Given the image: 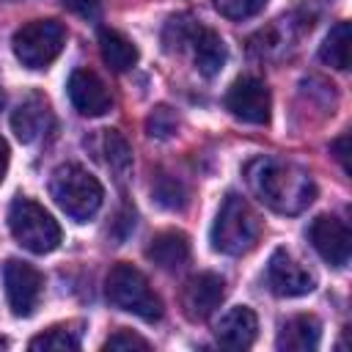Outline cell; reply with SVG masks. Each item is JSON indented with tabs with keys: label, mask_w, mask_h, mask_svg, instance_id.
I'll use <instances>...</instances> for the list:
<instances>
[{
	"label": "cell",
	"mask_w": 352,
	"mask_h": 352,
	"mask_svg": "<svg viewBox=\"0 0 352 352\" xmlns=\"http://www.w3.org/2000/svg\"><path fill=\"white\" fill-rule=\"evenodd\" d=\"M245 176L256 198L280 214H297L308 209L316 198V184L311 173L294 162L256 157L245 165Z\"/></svg>",
	"instance_id": "6da1fadb"
},
{
	"label": "cell",
	"mask_w": 352,
	"mask_h": 352,
	"mask_svg": "<svg viewBox=\"0 0 352 352\" xmlns=\"http://www.w3.org/2000/svg\"><path fill=\"white\" fill-rule=\"evenodd\" d=\"M258 236H261V220L253 212V206L242 195L228 192L212 223V234H209L212 248L226 256H242L250 248H256Z\"/></svg>",
	"instance_id": "7a4b0ae2"
},
{
	"label": "cell",
	"mask_w": 352,
	"mask_h": 352,
	"mask_svg": "<svg viewBox=\"0 0 352 352\" xmlns=\"http://www.w3.org/2000/svg\"><path fill=\"white\" fill-rule=\"evenodd\" d=\"M50 195L55 198V204L69 217L85 223L88 217H94L99 212L102 198H104V190H102V184H99L96 176H91L85 168L69 162V165H60L52 173Z\"/></svg>",
	"instance_id": "3957f363"
},
{
	"label": "cell",
	"mask_w": 352,
	"mask_h": 352,
	"mask_svg": "<svg viewBox=\"0 0 352 352\" xmlns=\"http://www.w3.org/2000/svg\"><path fill=\"white\" fill-rule=\"evenodd\" d=\"M104 292H107L110 305H116L118 311L135 314L143 322L162 319V300L154 294V289L148 286L146 275L138 267H132V264H124V261L116 264L107 272Z\"/></svg>",
	"instance_id": "277c9868"
},
{
	"label": "cell",
	"mask_w": 352,
	"mask_h": 352,
	"mask_svg": "<svg viewBox=\"0 0 352 352\" xmlns=\"http://www.w3.org/2000/svg\"><path fill=\"white\" fill-rule=\"evenodd\" d=\"M8 228L14 239L30 253H50L60 245L58 220L30 198H14L8 206Z\"/></svg>",
	"instance_id": "5b68a950"
},
{
	"label": "cell",
	"mask_w": 352,
	"mask_h": 352,
	"mask_svg": "<svg viewBox=\"0 0 352 352\" xmlns=\"http://www.w3.org/2000/svg\"><path fill=\"white\" fill-rule=\"evenodd\" d=\"M63 44H66V28L58 19H33L22 25L11 38L14 55L28 69H47L60 55Z\"/></svg>",
	"instance_id": "8992f818"
},
{
	"label": "cell",
	"mask_w": 352,
	"mask_h": 352,
	"mask_svg": "<svg viewBox=\"0 0 352 352\" xmlns=\"http://www.w3.org/2000/svg\"><path fill=\"white\" fill-rule=\"evenodd\" d=\"M3 286H6L11 311L16 316H30L41 300L44 278L33 264H28L22 258H8L3 264Z\"/></svg>",
	"instance_id": "52a82bcc"
},
{
	"label": "cell",
	"mask_w": 352,
	"mask_h": 352,
	"mask_svg": "<svg viewBox=\"0 0 352 352\" xmlns=\"http://www.w3.org/2000/svg\"><path fill=\"white\" fill-rule=\"evenodd\" d=\"M226 107L239 121L267 124L270 121V110H272L270 88L258 77H239V80L231 82V88L226 94Z\"/></svg>",
	"instance_id": "ba28073f"
},
{
	"label": "cell",
	"mask_w": 352,
	"mask_h": 352,
	"mask_svg": "<svg viewBox=\"0 0 352 352\" xmlns=\"http://www.w3.org/2000/svg\"><path fill=\"white\" fill-rule=\"evenodd\" d=\"M308 239H311L314 250L330 267H346L352 236H349V226L344 220H338L333 214H319L308 228Z\"/></svg>",
	"instance_id": "9c48e42d"
},
{
	"label": "cell",
	"mask_w": 352,
	"mask_h": 352,
	"mask_svg": "<svg viewBox=\"0 0 352 352\" xmlns=\"http://www.w3.org/2000/svg\"><path fill=\"white\" fill-rule=\"evenodd\" d=\"M226 297V280L214 272L192 275L182 289V311L190 322H204Z\"/></svg>",
	"instance_id": "30bf717a"
},
{
	"label": "cell",
	"mask_w": 352,
	"mask_h": 352,
	"mask_svg": "<svg viewBox=\"0 0 352 352\" xmlns=\"http://www.w3.org/2000/svg\"><path fill=\"white\" fill-rule=\"evenodd\" d=\"M267 286L278 297H302L314 292V275L302 264H297L289 250L278 248L267 261Z\"/></svg>",
	"instance_id": "8fae6325"
},
{
	"label": "cell",
	"mask_w": 352,
	"mask_h": 352,
	"mask_svg": "<svg viewBox=\"0 0 352 352\" xmlns=\"http://www.w3.org/2000/svg\"><path fill=\"white\" fill-rule=\"evenodd\" d=\"M66 91H69V102L74 104V110L80 116L96 118V116H104L113 107V99H110L104 82L91 69H74L72 77H69Z\"/></svg>",
	"instance_id": "7c38bea8"
},
{
	"label": "cell",
	"mask_w": 352,
	"mask_h": 352,
	"mask_svg": "<svg viewBox=\"0 0 352 352\" xmlns=\"http://www.w3.org/2000/svg\"><path fill=\"white\" fill-rule=\"evenodd\" d=\"M11 129L22 143H36L38 138H44L52 129V110L47 96L41 94L25 96L11 113Z\"/></svg>",
	"instance_id": "4fadbf2b"
},
{
	"label": "cell",
	"mask_w": 352,
	"mask_h": 352,
	"mask_svg": "<svg viewBox=\"0 0 352 352\" xmlns=\"http://www.w3.org/2000/svg\"><path fill=\"white\" fill-rule=\"evenodd\" d=\"M256 333H258V319L248 305H236L226 311L214 327L217 344L228 349H248L256 341Z\"/></svg>",
	"instance_id": "5bb4252c"
},
{
	"label": "cell",
	"mask_w": 352,
	"mask_h": 352,
	"mask_svg": "<svg viewBox=\"0 0 352 352\" xmlns=\"http://www.w3.org/2000/svg\"><path fill=\"white\" fill-rule=\"evenodd\" d=\"M192 58H195V69L204 74V77H214L220 74V69L226 66V58H228V50H226V41L212 30V28H204L198 25L192 38Z\"/></svg>",
	"instance_id": "9a60e30c"
},
{
	"label": "cell",
	"mask_w": 352,
	"mask_h": 352,
	"mask_svg": "<svg viewBox=\"0 0 352 352\" xmlns=\"http://www.w3.org/2000/svg\"><path fill=\"white\" fill-rule=\"evenodd\" d=\"M322 338V324L316 316L311 314H297L292 319L283 322L280 333H278V349H289V352H311L319 346Z\"/></svg>",
	"instance_id": "2e32d148"
},
{
	"label": "cell",
	"mask_w": 352,
	"mask_h": 352,
	"mask_svg": "<svg viewBox=\"0 0 352 352\" xmlns=\"http://www.w3.org/2000/svg\"><path fill=\"white\" fill-rule=\"evenodd\" d=\"M146 256L162 270H179L190 258V242H187V236L182 231H173V228L170 231H160L148 242Z\"/></svg>",
	"instance_id": "e0dca14e"
},
{
	"label": "cell",
	"mask_w": 352,
	"mask_h": 352,
	"mask_svg": "<svg viewBox=\"0 0 352 352\" xmlns=\"http://www.w3.org/2000/svg\"><path fill=\"white\" fill-rule=\"evenodd\" d=\"M99 50H102V58L104 63L113 69V72H126L138 63V47L118 30L113 28H102L99 30Z\"/></svg>",
	"instance_id": "ac0fdd59"
},
{
	"label": "cell",
	"mask_w": 352,
	"mask_h": 352,
	"mask_svg": "<svg viewBox=\"0 0 352 352\" xmlns=\"http://www.w3.org/2000/svg\"><path fill=\"white\" fill-rule=\"evenodd\" d=\"M102 154H104V165L124 179L132 168V148L126 143V138L116 129H102Z\"/></svg>",
	"instance_id": "d6986e66"
},
{
	"label": "cell",
	"mask_w": 352,
	"mask_h": 352,
	"mask_svg": "<svg viewBox=\"0 0 352 352\" xmlns=\"http://www.w3.org/2000/svg\"><path fill=\"white\" fill-rule=\"evenodd\" d=\"M322 63L344 72L349 66V22H336L319 50Z\"/></svg>",
	"instance_id": "ffe728a7"
},
{
	"label": "cell",
	"mask_w": 352,
	"mask_h": 352,
	"mask_svg": "<svg viewBox=\"0 0 352 352\" xmlns=\"http://www.w3.org/2000/svg\"><path fill=\"white\" fill-rule=\"evenodd\" d=\"M77 324L69 322V324H55L44 333H38L36 338H30V349L33 352H41V349H58V352H72V349H80V330H74Z\"/></svg>",
	"instance_id": "44dd1931"
},
{
	"label": "cell",
	"mask_w": 352,
	"mask_h": 352,
	"mask_svg": "<svg viewBox=\"0 0 352 352\" xmlns=\"http://www.w3.org/2000/svg\"><path fill=\"white\" fill-rule=\"evenodd\" d=\"M151 195H154V201H157L160 206H165V209H184V204H187V190H184V184H182L176 176H170V173H157V176H154V182H151Z\"/></svg>",
	"instance_id": "7402d4cb"
},
{
	"label": "cell",
	"mask_w": 352,
	"mask_h": 352,
	"mask_svg": "<svg viewBox=\"0 0 352 352\" xmlns=\"http://www.w3.org/2000/svg\"><path fill=\"white\" fill-rule=\"evenodd\" d=\"M176 126H179V118H176V113L168 104H157L148 113V118H146V135L148 138H157V140L170 138L176 132Z\"/></svg>",
	"instance_id": "603a6c76"
},
{
	"label": "cell",
	"mask_w": 352,
	"mask_h": 352,
	"mask_svg": "<svg viewBox=\"0 0 352 352\" xmlns=\"http://www.w3.org/2000/svg\"><path fill=\"white\" fill-rule=\"evenodd\" d=\"M195 28H198V22H192L190 16H173V19H168L165 33H162L165 50H182L184 44H190Z\"/></svg>",
	"instance_id": "cb8c5ba5"
},
{
	"label": "cell",
	"mask_w": 352,
	"mask_h": 352,
	"mask_svg": "<svg viewBox=\"0 0 352 352\" xmlns=\"http://www.w3.org/2000/svg\"><path fill=\"white\" fill-rule=\"evenodd\" d=\"M212 3L226 19H248L267 6V0H212Z\"/></svg>",
	"instance_id": "d4e9b609"
},
{
	"label": "cell",
	"mask_w": 352,
	"mask_h": 352,
	"mask_svg": "<svg viewBox=\"0 0 352 352\" xmlns=\"http://www.w3.org/2000/svg\"><path fill=\"white\" fill-rule=\"evenodd\" d=\"M151 344L146 341V338H140L138 333H132V330H116L104 344H102V349H148Z\"/></svg>",
	"instance_id": "484cf974"
},
{
	"label": "cell",
	"mask_w": 352,
	"mask_h": 352,
	"mask_svg": "<svg viewBox=\"0 0 352 352\" xmlns=\"http://www.w3.org/2000/svg\"><path fill=\"white\" fill-rule=\"evenodd\" d=\"M63 6L82 19H96L102 14V0H63Z\"/></svg>",
	"instance_id": "4316f807"
},
{
	"label": "cell",
	"mask_w": 352,
	"mask_h": 352,
	"mask_svg": "<svg viewBox=\"0 0 352 352\" xmlns=\"http://www.w3.org/2000/svg\"><path fill=\"white\" fill-rule=\"evenodd\" d=\"M346 143H349V135H341L338 140H333V143H330V151H333V157L341 162V168L349 173V162H346Z\"/></svg>",
	"instance_id": "83f0119b"
},
{
	"label": "cell",
	"mask_w": 352,
	"mask_h": 352,
	"mask_svg": "<svg viewBox=\"0 0 352 352\" xmlns=\"http://www.w3.org/2000/svg\"><path fill=\"white\" fill-rule=\"evenodd\" d=\"M6 170H8V143L0 138V184L6 179Z\"/></svg>",
	"instance_id": "f1b7e54d"
},
{
	"label": "cell",
	"mask_w": 352,
	"mask_h": 352,
	"mask_svg": "<svg viewBox=\"0 0 352 352\" xmlns=\"http://www.w3.org/2000/svg\"><path fill=\"white\" fill-rule=\"evenodd\" d=\"M3 102H6V94H3V88H0V107H3Z\"/></svg>",
	"instance_id": "f546056e"
},
{
	"label": "cell",
	"mask_w": 352,
	"mask_h": 352,
	"mask_svg": "<svg viewBox=\"0 0 352 352\" xmlns=\"http://www.w3.org/2000/svg\"><path fill=\"white\" fill-rule=\"evenodd\" d=\"M3 346H8V344H6V341H3V338H0V349H3Z\"/></svg>",
	"instance_id": "4dcf8cb0"
}]
</instances>
